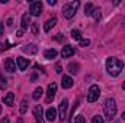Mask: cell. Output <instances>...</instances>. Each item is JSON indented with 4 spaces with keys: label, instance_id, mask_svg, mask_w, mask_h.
Instances as JSON below:
<instances>
[{
    "label": "cell",
    "instance_id": "ba28073f",
    "mask_svg": "<svg viewBox=\"0 0 125 123\" xmlns=\"http://www.w3.org/2000/svg\"><path fill=\"white\" fill-rule=\"evenodd\" d=\"M33 116H35L36 123H44V110H42L41 106H36L33 109Z\"/></svg>",
    "mask_w": 125,
    "mask_h": 123
},
{
    "label": "cell",
    "instance_id": "7c38bea8",
    "mask_svg": "<svg viewBox=\"0 0 125 123\" xmlns=\"http://www.w3.org/2000/svg\"><path fill=\"white\" fill-rule=\"evenodd\" d=\"M55 23H57V18L55 16H52V18H50L47 22H45V25H44V31L45 32H50L54 26H55Z\"/></svg>",
    "mask_w": 125,
    "mask_h": 123
},
{
    "label": "cell",
    "instance_id": "4dcf8cb0",
    "mask_svg": "<svg viewBox=\"0 0 125 123\" xmlns=\"http://www.w3.org/2000/svg\"><path fill=\"white\" fill-rule=\"evenodd\" d=\"M54 39H55V41H60V42H61L62 39H64V36H62L61 33H58V35H57V36H55V38H54Z\"/></svg>",
    "mask_w": 125,
    "mask_h": 123
},
{
    "label": "cell",
    "instance_id": "e0dca14e",
    "mask_svg": "<svg viewBox=\"0 0 125 123\" xmlns=\"http://www.w3.org/2000/svg\"><path fill=\"white\" fill-rule=\"evenodd\" d=\"M44 57H45L47 60H54V58L57 57V51H55V49H47V51L44 52Z\"/></svg>",
    "mask_w": 125,
    "mask_h": 123
},
{
    "label": "cell",
    "instance_id": "1f68e13d",
    "mask_svg": "<svg viewBox=\"0 0 125 123\" xmlns=\"http://www.w3.org/2000/svg\"><path fill=\"white\" fill-rule=\"evenodd\" d=\"M0 123H10L9 122V117H4V119H1V122Z\"/></svg>",
    "mask_w": 125,
    "mask_h": 123
},
{
    "label": "cell",
    "instance_id": "83f0119b",
    "mask_svg": "<svg viewBox=\"0 0 125 123\" xmlns=\"http://www.w3.org/2000/svg\"><path fill=\"white\" fill-rule=\"evenodd\" d=\"M38 31H39L38 23H36V22H33V23H32V32H33V35H38Z\"/></svg>",
    "mask_w": 125,
    "mask_h": 123
},
{
    "label": "cell",
    "instance_id": "9a60e30c",
    "mask_svg": "<svg viewBox=\"0 0 125 123\" xmlns=\"http://www.w3.org/2000/svg\"><path fill=\"white\" fill-rule=\"evenodd\" d=\"M13 101H15V94L13 93H7L4 97H3V103L6 104V106H13Z\"/></svg>",
    "mask_w": 125,
    "mask_h": 123
},
{
    "label": "cell",
    "instance_id": "f1b7e54d",
    "mask_svg": "<svg viewBox=\"0 0 125 123\" xmlns=\"http://www.w3.org/2000/svg\"><path fill=\"white\" fill-rule=\"evenodd\" d=\"M61 71H62V67H61V64L58 62V64L55 65V72H58V74H61Z\"/></svg>",
    "mask_w": 125,
    "mask_h": 123
},
{
    "label": "cell",
    "instance_id": "9c48e42d",
    "mask_svg": "<svg viewBox=\"0 0 125 123\" xmlns=\"http://www.w3.org/2000/svg\"><path fill=\"white\" fill-rule=\"evenodd\" d=\"M74 52H76L74 46H71V45H65V46H62L61 57L62 58H70L71 55H74Z\"/></svg>",
    "mask_w": 125,
    "mask_h": 123
},
{
    "label": "cell",
    "instance_id": "d590c367",
    "mask_svg": "<svg viewBox=\"0 0 125 123\" xmlns=\"http://www.w3.org/2000/svg\"><path fill=\"white\" fill-rule=\"evenodd\" d=\"M122 88H124V91H125V81L122 83Z\"/></svg>",
    "mask_w": 125,
    "mask_h": 123
},
{
    "label": "cell",
    "instance_id": "7a4b0ae2",
    "mask_svg": "<svg viewBox=\"0 0 125 123\" xmlns=\"http://www.w3.org/2000/svg\"><path fill=\"white\" fill-rule=\"evenodd\" d=\"M103 113H105L108 120H112L115 117V114H116V103H115L114 98L109 97V98L105 100V103H103Z\"/></svg>",
    "mask_w": 125,
    "mask_h": 123
},
{
    "label": "cell",
    "instance_id": "4316f807",
    "mask_svg": "<svg viewBox=\"0 0 125 123\" xmlns=\"http://www.w3.org/2000/svg\"><path fill=\"white\" fill-rule=\"evenodd\" d=\"M89 45H90V41H89V39H82V41H80V46L86 48V46H89Z\"/></svg>",
    "mask_w": 125,
    "mask_h": 123
},
{
    "label": "cell",
    "instance_id": "8d00e7d4",
    "mask_svg": "<svg viewBox=\"0 0 125 123\" xmlns=\"http://www.w3.org/2000/svg\"><path fill=\"white\" fill-rule=\"evenodd\" d=\"M122 119H125V112L122 113Z\"/></svg>",
    "mask_w": 125,
    "mask_h": 123
},
{
    "label": "cell",
    "instance_id": "8992f818",
    "mask_svg": "<svg viewBox=\"0 0 125 123\" xmlns=\"http://www.w3.org/2000/svg\"><path fill=\"white\" fill-rule=\"evenodd\" d=\"M55 93H57V84L55 83H51L48 86V90H47V98H45V101L47 103H51L54 100V97H55Z\"/></svg>",
    "mask_w": 125,
    "mask_h": 123
},
{
    "label": "cell",
    "instance_id": "6da1fadb",
    "mask_svg": "<svg viewBox=\"0 0 125 123\" xmlns=\"http://www.w3.org/2000/svg\"><path fill=\"white\" fill-rule=\"evenodd\" d=\"M124 70V62L115 57H109L106 60V71L112 75V77H118Z\"/></svg>",
    "mask_w": 125,
    "mask_h": 123
},
{
    "label": "cell",
    "instance_id": "d4e9b609",
    "mask_svg": "<svg viewBox=\"0 0 125 123\" xmlns=\"http://www.w3.org/2000/svg\"><path fill=\"white\" fill-rule=\"evenodd\" d=\"M90 123H103V119H102V116L97 114V116H94L93 119H92V122Z\"/></svg>",
    "mask_w": 125,
    "mask_h": 123
},
{
    "label": "cell",
    "instance_id": "277c9868",
    "mask_svg": "<svg viewBox=\"0 0 125 123\" xmlns=\"http://www.w3.org/2000/svg\"><path fill=\"white\" fill-rule=\"evenodd\" d=\"M99 96H100V88L94 84V86H92V87L89 88V93H87V101H89V103H94V101L99 98Z\"/></svg>",
    "mask_w": 125,
    "mask_h": 123
},
{
    "label": "cell",
    "instance_id": "4fadbf2b",
    "mask_svg": "<svg viewBox=\"0 0 125 123\" xmlns=\"http://www.w3.org/2000/svg\"><path fill=\"white\" fill-rule=\"evenodd\" d=\"M45 117H47L48 122H54V120L57 119V110H55L54 107H50V109L47 110V113H45Z\"/></svg>",
    "mask_w": 125,
    "mask_h": 123
},
{
    "label": "cell",
    "instance_id": "5bb4252c",
    "mask_svg": "<svg viewBox=\"0 0 125 123\" xmlns=\"http://www.w3.org/2000/svg\"><path fill=\"white\" fill-rule=\"evenodd\" d=\"M22 51L26 52V54H36L38 52V46L35 44H28V45H23L22 46Z\"/></svg>",
    "mask_w": 125,
    "mask_h": 123
},
{
    "label": "cell",
    "instance_id": "e575fe53",
    "mask_svg": "<svg viewBox=\"0 0 125 123\" xmlns=\"http://www.w3.org/2000/svg\"><path fill=\"white\" fill-rule=\"evenodd\" d=\"M22 35H23V31H22V29H21V31H18V36H22Z\"/></svg>",
    "mask_w": 125,
    "mask_h": 123
},
{
    "label": "cell",
    "instance_id": "52a82bcc",
    "mask_svg": "<svg viewBox=\"0 0 125 123\" xmlns=\"http://www.w3.org/2000/svg\"><path fill=\"white\" fill-rule=\"evenodd\" d=\"M29 12H31L32 16H39L41 12H42V3L41 1H32Z\"/></svg>",
    "mask_w": 125,
    "mask_h": 123
},
{
    "label": "cell",
    "instance_id": "603a6c76",
    "mask_svg": "<svg viewBox=\"0 0 125 123\" xmlns=\"http://www.w3.org/2000/svg\"><path fill=\"white\" fill-rule=\"evenodd\" d=\"M26 110H28V101L26 100H22V103H21V114H25L26 113Z\"/></svg>",
    "mask_w": 125,
    "mask_h": 123
},
{
    "label": "cell",
    "instance_id": "74e56055",
    "mask_svg": "<svg viewBox=\"0 0 125 123\" xmlns=\"http://www.w3.org/2000/svg\"><path fill=\"white\" fill-rule=\"evenodd\" d=\"M18 123H22V119H19V120H18Z\"/></svg>",
    "mask_w": 125,
    "mask_h": 123
},
{
    "label": "cell",
    "instance_id": "484cf974",
    "mask_svg": "<svg viewBox=\"0 0 125 123\" xmlns=\"http://www.w3.org/2000/svg\"><path fill=\"white\" fill-rule=\"evenodd\" d=\"M84 122H86L84 116H76V119H74V123H84Z\"/></svg>",
    "mask_w": 125,
    "mask_h": 123
},
{
    "label": "cell",
    "instance_id": "30bf717a",
    "mask_svg": "<svg viewBox=\"0 0 125 123\" xmlns=\"http://www.w3.org/2000/svg\"><path fill=\"white\" fill-rule=\"evenodd\" d=\"M16 62H18V68L21 71H25L28 68V65H29V60L28 58H23V57H18L16 58Z\"/></svg>",
    "mask_w": 125,
    "mask_h": 123
},
{
    "label": "cell",
    "instance_id": "cb8c5ba5",
    "mask_svg": "<svg viewBox=\"0 0 125 123\" xmlns=\"http://www.w3.org/2000/svg\"><path fill=\"white\" fill-rule=\"evenodd\" d=\"M6 86H7V83H6V80L1 77V74H0V90H4Z\"/></svg>",
    "mask_w": 125,
    "mask_h": 123
},
{
    "label": "cell",
    "instance_id": "8fae6325",
    "mask_svg": "<svg viewBox=\"0 0 125 123\" xmlns=\"http://www.w3.org/2000/svg\"><path fill=\"white\" fill-rule=\"evenodd\" d=\"M4 70H6L7 72H15V71H16V64H15V61H13L12 58H7V60L4 61Z\"/></svg>",
    "mask_w": 125,
    "mask_h": 123
},
{
    "label": "cell",
    "instance_id": "44dd1931",
    "mask_svg": "<svg viewBox=\"0 0 125 123\" xmlns=\"http://www.w3.org/2000/svg\"><path fill=\"white\" fill-rule=\"evenodd\" d=\"M71 38L74 41H82V32L79 31V29H73L71 31Z\"/></svg>",
    "mask_w": 125,
    "mask_h": 123
},
{
    "label": "cell",
    "instance_id": "f35d334b",
    "mask_svg": "<svg viewBox=\"0 0 125 123\" xmlns=\"http://www.w3.org/2000/svg\"><path fill=\"white\" fill-rule=\"evenodd\" d=\"M0 113H1V106H0Z\"/></svg>",
    "mask_w": 125,
    "mask_h": 123
},
{
    "label": "cell",
    "instance_id": "3957f363",
    "mask_svg": "<svg viewBox=\"0 0 125 123\" xmlns=\"http://www.w3.org/2000/svg\"><path fill=\"white\" fill-rule=\"evenodd\" d=\"M79 6H80V1H71V3H67V4L62 7V15H64V18L71 19V18L76 15Z\"/></svg>",
    "mask_w": 125,
    "mask_h": 123
},
{
    "label": "cell",
    "instance_id": "7402d4cb",
    "mask_svg": "<svg viewBox=\"0 0 125 123\" xmlns=\"http://www.w3.org/2000/svg\"><path fill=\"white\" fill-rule=\"evenodd\" d=\"M42 94H44V90H42V88H41V87H38V88H36V90H35V91H33V96H32V97H33V98H35V100H39V98H41V96H42Z\"/></svg>",
    "mask_w": 125,
    "mask_h": 123
},
{
    "label": "cell",
    "instance_id": "5b68a950",
    "mask_svg": "<svg viewBox=\"0 0 125 123\" xmlns=\"http://www.w3.org/2000/svg\"><path fill=\"white\" fill-rule=\"evenodd\" d=\"M67 109H68V100L62 98L60 101V106H58V117L61 122L65 120V117H67Z\"/></svg>",
    "mask_w": 125,
    "mask_h": 123
},
{
    "label": "cell",
    "instance_id": "d6986e66",
    "mask_svg": "<svg viewBox=\"0 0 125 123\" xmlns=\"http://www.w3.org/2000/svg\"><path fill=\"white\" fill-rule=\"evenodd\" d=\"M79 68H80V67H79L77 62H70V64H68V71H70L71 74H77V72H79Z\"/></svg>",
    "mask_w": 125,
    "mask_h": 123
},
{
    "label": "cell",
    "instance_id": "ffe728a7",
    "mask_svg": "<svg viewBox=\"0 0 125 123\" xmlns=\"http://www.w3.org/2000/svg\"><path fill=\"white\" fill-rule=\"evenodd\" d=\"M28 25H29V15L25 13V15L22 16V31L28 29Z\"/></svg>",
    "mask_w": 125,
    "mask_h": 123
},
{
    "label": "cell",
    "instance_id": "836d02e7",
    "mask_svg": "<svg viewBox=\"0 0 125 123\" xmlns=\"http://www.w3.org/2000/svg\"><path fill=\"white\" fill-rule=\"evenodd\" d=\"M1 33H3V23H0V36H1Z\"/></svg>",
    "mask_w": 125,
    "mask_h": 123
},
{
    "label": "cell",
    "instance_id": "f546056e",
    "mask_svg": "<svg viewBox=\"0 0 125 123\" xmlns=\"http://www.w3.org/2000/svg\"><path fill=\"white\" fill-rule=\"evenodd\" d=\"M93 16H94V19H99V18H100V13H99V9H94V12H93Z\"/></svg>",
    "mask_w": 125,
    "mask_h": 123
},
{
    "label": "cell",
    "instance_id": "2e32d148",
    "mask_svg": "<svg viewBox=\"0 0 125 123\" xmlns=\"http://www.w3.org/2000/svg\"><path fill=\"white\" fill-rule=\"evenodd\" d=\"M62 88H70L73 86V78L70 75H62V81H61Z\"/></svg>",
    "mask_w": 125,
    "mask_h": 123
},
{
    "label": "cell",
    "instance_id": "ac0fdd59",
    "mask_svg": "<svg viewBox=\"0 0 125 123\" xmlns=\"http://www.w3.org/2000/svg\"><path fill=\"white\" fill-rule=\"evenodd\" d=\"M93 12H94V6L92 3H87V4L84 6V15H86V16H92Z\"/></svg>",
    "mask_w": 125,
    "mask_h": 123
},
{
    "label": "cell",
    "instance_id": "d6a6232c",
    "mask_svg": "<svg viewBox=\"0 0 125 123\" xmlns=\"http://www.w3.org/2000/svg\"><path fill=\"white\" fill-rule=\"evenodd\" d=\"M48 3H50V4H51V6H54V4H55V3H57V1H55V0H48Z\"/></svg>",
    "mask_w": 125,
    "mask_h": 123
}]
</instances>
